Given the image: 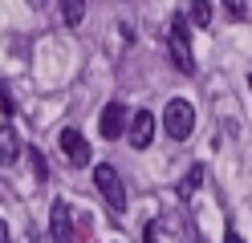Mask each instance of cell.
<instances>
[{"label": "cell", "mask_w": 252, "mask_h": 243, "mask_svg": "<svg viewBox=\"0 0 252 243\" xmlns=\"http://www.w3.org/2000/svg\"><path fill=\"white\" fill-rule=\"evenodd\" d=\"M94 187L102 190V199H106V207L114 211V215L126 211V187H122V178H118V170L110 166V162H102V166L94 170Z\"/></svg>", "instance_id": "cell-1"}, {"label": "cell", "mask_w": 252, "mask_h": 243, "mask_svg": "<svg viewBox=\"0 0 252 243\" xmlns=\"http://www.w3.org/2000/svg\"><path fill=\"white\" fill-rule=\"evenodd\" d=\"M163 130H167V138H175V142H183L187 134H191V130H195V109H191V102H183V97L167 102Z\"/></svg>", "instance_id": "cell-2"}, {"label": "cell", "mask_w": 252, "mask_h": 243, "mask_svg": "<svg viewBox=\"0 0 252 243\" xmlns=\"http://www.w3.org/2000/svg\"><path fill=\"white\" fill-rule=\"evenodd\" d=\"M171 61L179 73H195V57H191V41H187V21L175 16L171 21Z\"/></svg>", "instance_id": "cell-3"}, {"label": "cell", "mask_w": 252, "mask_h": 243, "mask_svg": "<svg viewBox=\"0 0 252 243\" xmlns=\"http://www.w3.org/2000/svg\"><path fill=\"white\" fill-rule=\"evenodd\" d=\"M57 146H61V158H65L69 166H90V146H86V138L77 134L73 126H69V130H61Z\"/></svg>", "instance_id": "cell-4"}, {"label": "cell", "mask_w": 252, "mask_h": 243, "mask_svg": "<svg viewBox=\"0 0 252 243\" xmlns=\"http://www.w3.org/2000/svg\"><path fill=\"white\" fill-rule=\"evenodd\" d=\"M53 243H73V215L65 199H53Z\"/></svg>", "instance_id": "cell-5"}, {"label": "cell", "mask_w": 252, "mask_h": 243, "mask_svg": "<svg viewBox=\"0 0 252 243\" xmlns=\"http://www.w3.org/2000/svg\"><path fill=\"white\" fill-rule=\"evenodd\" d=\"M151 138H155V113L151 109H134V118H130V142H134V150L151 146Z\"/></svg>", "instance_id": "cell-6"}, {"label": "cell", "mask_w": 252, "mask_h": 243, "mask_svg": "<svg viewBox=\"0 0 252 243\" xmlns=\"http://www.w3.org/2000/svg\"><path fill=\"white\" fill-rule=\"evenodd\" d=\"M98 126H102V138H118L122 130H126V109H122V102H110V106L102 109Z\"/></svg>", "instance_id": "cell-7"}, {"label": "cell", "mask_w": 252, "mask_h": 243, "mask_svg": "<svg viewBox=\"0 0 252 243\" xmlns=\"http://www.w3.org/2000/svg\"><path fill=\"white\" fill-rule=\"evenodd\" d=\"M21 154V138H17V130H12L8 122H0V166H12Z\"/></svg>", "instance_id": "cell-8"}, {"label": "cell", "mask_w": 252, "mask_h": 243, "mask_svg": "<svg viewBox=\"0 0 252 243\" xmlns=\"http://www.w3.org/2000/svg\"><path fill=\"white\" fill-rule=\"evenodd\" d=\"M187 21L208 28L212 25V0H187Z\"/></svg>", "instance_id": "cell-9"}, {"label": "cell", "mask_w": 252, "mask_h": 243, "mask_svg": "<svg viewBox=\"0 0 252 243\" xmlns=\"http://www.w3.org/2000/svg\"><path fill=\"white\" fill-rule=\"evenodd\" d=\"M82 16H86V0H61V21L69 28L82 25Z\"/></svg>", "instance_id": "cell-10"}, {"label": "cell", "mask_w": 252, "mask_h": 243, "mask_svg": "<svg viewBox=\"0 0 252 243\" xmlns=\"http://www.w3.org/2000/svg\"><path fill=\"white\" fill-rule=\"evenodd\" d=\"M203 183V166H191V170H187V178H183V183H179V194H183V199H191V190Z\"/></svg>", "instance_id": "cell-11"}, {"label": "cell", "mask_w": 252, "mask_h": 243, "mask_svg": "<svg viewBox=\"0 0 252 243\" xmlns=\"http://www.w3.org/2000/svg\"><path fill=\"white\" fill-rule=\"evenodd\" d=\"M29 162H33V174H37V183H45V178H49V162H45V154L37 150V146L29 150Z\"/></svg>", "instance_id": "cell-12"}, {"label": "cell", "mask_w": 252, "mask_h": 243, "mask_svg": "<svg viewBox=\"0 0 252 243\" xmlns=\"http://www.w3.org/2000/svg\"><path fill=\"white\" fill-rule=\"evenodd\" d=\"M224 8L232 21H248V0H224Z\"/></svg>", "instance_id": "cell-13"}, {"label": "cell", "mask_w": 252, "mask_h": 243, "mask_svg": "<svg viewBox=\"0 0 252 243\" xmlns=\"http://www.w3.org/2000/svg\"><path fill=\"white\" fill-rule=\"evenodd\" d=\"M0 113H4V118H8V113H17V102H12V93L4 85H0Z\"/></svg>", "instance_id": "cell-14"}, {"label": "cell", "mask_w": 252, "mask_h": 243, "mask_svg": "<svg viewBox=\"0 0 252 243\" xmlns=\"http://www.w3.org/2000/svg\"><path fill=\"white\" fill-rule=\"evenodd\" d=\"M143 243H159V227H155V223L143 227Z\"/></svg>", "instance_id": "cell-15"}, {"label": "cell", "mask_w": 252, "mask_h": 243, "mask_svg": "<svg viewBox=\"0 0 252 243\" xmlns=\"http://www.w3.org/2000/svg\"><path fill=\"white\" fill-rule=\"evenodd\" d=\"M0 243H8V223L0 219Z\"/></svg>", "instance_id": "cell-16"}, {"label": "cell", "mask_w": 252, "mask_h": 243, "mask_svg": "<svg viewBox=\"0 0 252 243\" xmlns=\"http://www.w3.org/2000/svg\"><path fill=\"white\" fill-rule=\"evenodd\" d=\"M224 243H244V239H240V235H236V231H228V239H224Z\"/></svg>", "instance_id": "cell-17"}, {"label": "cell", "mask_w": 252, "mask_h": 243, "mask_svg": "<svg viewBox=\"0 0 252 243\" xmlns=\"http://www.w3.org/2000/svg\"><path fill=\"white\" fill-rule=\"evenodd\" d=\"M248 85H252V77H248Z\"/></svg>", "instance_id": "cell-18"}]
</instances>
